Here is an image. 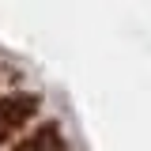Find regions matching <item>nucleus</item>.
Here are the masks:
<instances>
[{"label":"nucleus","mask_w":151,"mask_h":151,"mask_svg":"<svg viewBox=\"0 0 151 151\" xmlns=\"http://www.w3.org/2000/svg\"><path fill=\"white\" fill-rule=\"evenodd\" d=\"M34 113H38L34 94H8V98H0V144H8Z\"/></svg>","instance_id":"f257e3e1"},{"label":"nucleus","mask_w":151,"mask_h":151,"mask_svg":"<svg viewBox=\"0 0 151 151\" xmlns=\"http://www.w3.org/2000/svg\"><path fill=\"white\" fill-rule=\"evenodd\" d=\"M15 151H64V144H60V132H57L53 125H42V129L30 132L27 140H19Z\"/></svg>","instance_id":"f03ea898"}]
</instances>
